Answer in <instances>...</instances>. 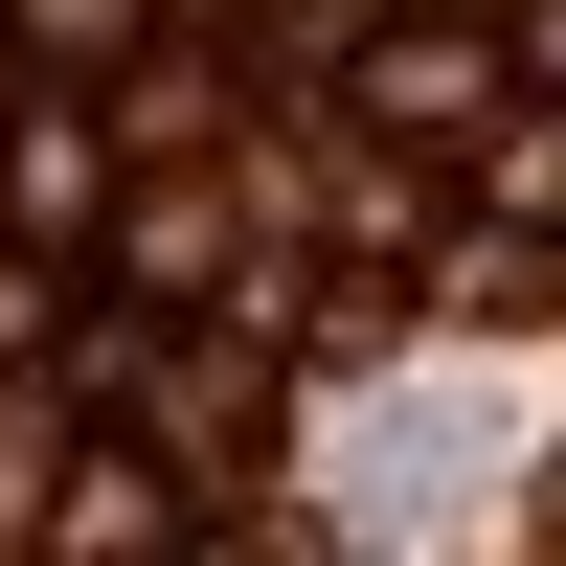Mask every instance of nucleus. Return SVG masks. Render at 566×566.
Returning a JSON list of instances; mask_svg holds the SVG:
<instances>
[{"label": "nucleus", "mask_w": 566, "mask_h": 566, "mask_svg": "<svg viewBox=\"0 0 566 566\" xmlns=\"http://www.w3.org/2000/svg\"><path fill=\"white\" fill-rule=\"evenodd\" d=\"M0 181H23V227L69 250V227L114 205V136H91V114H23V159H0Z\"/></svg>", "instance_id": "2"}, {"label": "nucleus", "mask_w": 566, "mask_h": 566, "mask_svg": "<svg viewBox=\"0 0 566 566\" xmlns=\"http://www.w3.org/2000/svg\"><path fill=\"white\" fill-rule=\"evenodd\" d=\"M23 317H45V272H23V250H0V340H23Z\"/></svg>", "instance_id": "3"}, {"label": "nucleus", "mask_w": 566, "mask_h": 566, "mask_svg": "<svg viewBox=\"0 0 566 566\" xmlns=\"http://www.w3.org/2000/svg\"><path fill=\"white\" fill-rule=\"evenodd\" d=\"M340 91H363L386 136H476V114H499V45H453V23H363Z\"/></svg>", "instance_id": "1"}]
</instances>
